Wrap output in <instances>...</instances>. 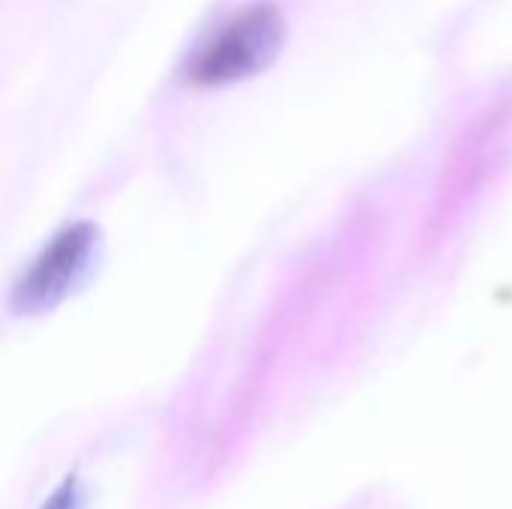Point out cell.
<instances>
[{"instance_id": "2", "label": "cell", "mask_w": 512, "mask_h": 509, "mask_svg": "<svg viewBox=\"0 0 512 509\" xmlns=\"http://www.w3.org/2000/svg\"><path fill=\"white\" fill-rule=\"evenodd\" d=\"M96 255V228L78 222L54 234L27 264L12 288V309L18 315H39L63 303L87 276Z\"/></svg>"}, {"instance_id": "3", "label": "cell", "mask_w": 512, "mask_h": 509, "mask_svg": "<svg viewBox=\"0 0 512 509\" xmlns=\"http://www.w3.org/2000/svg\"><path fill=\"white\" fill-rule=\"evenodd\" d=\"M84 507V489L78 483V477H69L48 501L42 509H81Z\"/></svg>"}, {"instance_id": "1", "label": "cell", "mask_w": 512, "mask_h": 509, "mask_svg": "<svg viewBox=\"0 0 512 509\" xmlns=\"http://www.w3.org/2000/svg\"><path fill=\"white\" fill-rule=\"evenodd\" d=\"M285 45L282 12L261 0L228 18L216 33L189 57L186 78L201 87H222L264 72Z\"/></svg>"}]
</instances>
